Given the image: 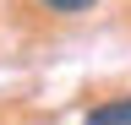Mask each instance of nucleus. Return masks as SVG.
I'll return each instance as SVG.
<instances>
[{"mask_svg": "<svg viewBox=\"0 0 131 125\" xmlns=\"http://www.w3.org/2000/svg\"><path fill=\"white\" fill-rule=\"evenodd\" d=\"M82 125H131V98H109V103L88 109V120H82Z\"/></svg>", "mask_w": 131, "mask_h": 125, "instance_id": "nucleus-1", "label": "nucleus"}, {"mask_svg": "<svg viewBox=\"0 0 131 125\" xmlns=\"http://www.w3.org/2000/svg\"><path fill=\"white\" fill-rule=\"evenodd\" d=\"M44 11H55V17H82V11H93L98 0H38Z\"/></svg>", "mask_w": 131, "mask_h": 125, "instance_id": "nucleus-2", "label": "nucleus"}]
</instances>
